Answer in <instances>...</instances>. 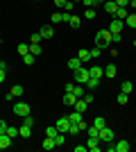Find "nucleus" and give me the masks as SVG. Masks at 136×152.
Instances as JSON below:
<instances>
[{
  "instance_id": "19",
  "label": "nucleus",
  "mask_w": 136,
  "mask_h": 152,
  "mask_svg": "<svg viewBox=\"0 0 136 152\" xmlns=\"http://www.w3.org/2000/svg\"><path fill=\"white\" fill-rule=\"evenodd\" d=\"M73 109L84 114V111H86V100H84V98H77V102H75V107H73Z\"/></svg>"
},
{
  "instance_id": "4",
  "label": "nucleus",
  "mask_w": 136,
  "mask_h": 152,
  "mask_svg": "<svg viewBox=\"0 0 136 152\" xmlns=\"http://www.w3.org/2000/svg\"><path fill=\"white\" fill-rule=\"evenodd\" d=\"M64 20L73 27V30H79V25H82V18L75 16V14H68V12H64Z\"/></svg>"
},
{
  "instance_id": "24",
  "label": "nucleus",
  "mask_w": 136,
  "mask_h": 152,
  "mask_svg": "<svg viewBox=\"0 0 136 152\" xmlns=\"http://www.w3.org/2000/svg\"><path fill=\"white\" fill-rule=\"evenodd\" d=\"M125 23H127V27H132V30H136V12L129 14L127 18H125Z\"/></svg>"
},
{
  "instance_id": "28",
  "label": "nucleus",
  "mask_w": 136,
  "mask_h": 152,
  "mask_svg": "<svg viewBox=\"0 0 136 152\" xmlns=\"http://www.w3.org/2000/svg\"><path fill=\"white\" fill-rule=\"evenodd\" d=\"M127 102H129V93H123V91H120V93H118V104H127Z\"/></svg>"
},
{
  "instance_id": "34",
  "label": "nucleus",
  "mask_w": 136,
  "mask_h": 152,
  "mask_svg": "<svg viewBox=\"0 0 136 152\" xmlns=\"http://www.w3.org/2000/svg\"><path fill=\"white\" fill-rule=\"evenodd\" d=\"M23 61H25L27 66H32V64H34V55H32V52H27V55H23Z\"/></svg>"
},
{
  "instance_id": "50",
  "label": "nucleus",
  "mask_w": 136,
  "mask_h": 152,
  "mask_svg": "<svg viewBox=\"0 0 136 152\" xmlns=\"http://www.w3.org/2000/svg\"><path fill=\"white\" fill-rule=\"evenodd\" d=\"M129 7H132V9L136 12V0H129Z\"/></svg>"
},
{
  "instance_id": "18",
  "label": "nucleus",
  "mask_w": 136,
  "mask_h": 152,
  "mask_svg": "<svg viewBox=\"0 0 136 152\" xmlns=\"http://www.w3.org/2000/svg\"><path fill=\"white\" fill-rule=\"evenodd\" d=\"M5 134L9 136V139H16V136H20V129H18V127H9V125H7Z\"/></svg>"
},
{
  "instance_id": "27",
  "label": "nucleus",
  "mask_w": 136,
  "mask_h": 152,
  "mask_svg": "<svg viewBox=\"0 0 136 152\" xmlns=\"http://www.w3.org/2000/svg\"><path fill=\"white\" fill-rule=\"evenodd\" d=\"M77 57L82 59V61H89V59H91V50H86V48H82V50L77 52Z\"/></svg>"
},
{
  "instance_id": "2",
  "label": "nucleus",
  "mask_w": 136,
  "mask_h": 152,
  "mask_svg": "<svg viewBox=\"0 0 136 152\" xmlns=\"http://www.w3.org/2000/svg\"><path fill=\"white\" fill-rule=\"evenodd\" d=\"M97 139H100V143H113V129H111V127H100V134H97Z\"/></svg>"
},
{
  "instance_id": "45",
  "label": "nucleus",
  "mask_w": 136,
  "mask_h": 152,
  "mask_svg": "<svg viewBox=\"0 0 136 152\" xmlns=\"http://www.w3.org/2000/svg\"><path fill=\"white\" fill-rule=\"evenodd\" d=\"M118 7H129V0H116Z\"/></svg>"
},
{
  "instance_id": "49",
  "label": "nucleus",
  "mask_w": 136,
  "mask_h": 152,
  "mask_svg": "<svg viewBox=\"0 0 136 152\" xmlns=\"http://www.w3.org/2000/svg\"><path fill=\"white\" fill-rule=\"evenodd\" d=\"M5 75H7V70H2V68H0V84L5 82Z\"/></svg>"
},
{
  "instance_id": "22",
  "label": "nucleus",
  "mask_w": 136,
  "mask_h": 152,
  "mask_svg": "<svg viewBox=\"0 0 136 152\" xmlns=\"http://www.w3.org/2000/svg\"><path fill=\"white\" fill-rule=\"evenodd\" d=\"M84 86L93 91V89H97V86H100V80H97V77H89V82H86Z\"/></svg>"
},
{
  "instance_id": "10",
  "label": "nucleus",
  "mask_w": 136,
  "mask_h": 152,
  "mask_svg": "<svg viewBox=\"0 0 136 152\" xmlns=\"http://www.w3.org/2000/svg\"><path fill=\"white\" fill-rule=\"evenodd\" d=\"M104 12L113 16V14L118 12V5H116V0H107V2H104Z\"/></svg>"
},
{
  "instance_id": "7",
  "label": "nucleus",
  "mask_w": 136,
  "mask_h": 152,
  "mask_svg": "<svg viewBox=\"0 0 136 152\" xmlns=\"http://www.w3.org/2000/svg\"><path fill=\"white\" fill-rule=\"evenodd\" d=\"M55 127H57L59 132L68 134V127H71V118H68V116H61V118L57 121V125H55Z\"/></svg>"
},
{
  "instance_id": "25",
  "label": "nucleus",
  "mask_w": 136,
  "mask_h": 152,
  "mask_svg": "<svg viewBox=\"0 0 136 152\" xmlns=\"http://www.w3.org/2000/svg\"><path fill=\"white\" fill-rule=\"evenodd\" d=\"M120 91H123V93H132V91H134V84H132L129 80H125L123 86H120Z\"/></svg>"
},
{
  "instance_id": "30",
  "label": "nucleus",
  "mask_w": 136,
  "mask_h": 152,
  "mask_svg": "<svg viewBox=\"0 0 136 152\" xmlns=\"http://www.w3.org/2000/svg\"><path fill=\"white\" fill-rule=\"evenodd\" d=\"M73 93L77 95V98H82V95L86 93V91H84V84H75V91H73Z\"/></svg>"
},
{
  "instance_id": "17",
  "label": "nucleus",
  "mask_w": 136,
  "mask_h": 152,
  "mask_svg": "<svg viewBox=\"0 0 136 152\" xmlns=\"http://www.w3.org/2000/svg\"><path fill=\"white\" fill-rule=\"evenodd\" d=\"M129 16V12H127V7H118V12L113 14V18H120V20H125Z\"/></svg>"
},
{
  "instance_id": "46",
  "label": "nucleus",
  "mask_w": 136,
  "mask_h": 152,
  "mask_svg": "<svg viewBox=\"0 0 136 152\" xmlns=\"http://www.w3.org/2000/svg\"><path fill=\"white\" fill-rule=\"evenodd\" d=\"M75 152H86V143H82V145H75Z\"/></svg>"
},
{
  "instance_id": "12",
  "label": "nucleus",
  "mask_w": 136,
  "mask_h": 152,
  "mask_svg": "<svg viewBox=\"0 0 136 152\" xmlns=\"http://www.w3.org/2000/svg\"><path fill=\"white\" fill-rule=\"evenodd\" d=\"M39 34H41L43 39H52V37H55V30H52L50 25H43V27L39 30Z\"/></svg>"
},
{
  "instance_id": "48",
  "label": "nucleus",
  "mask_w": 136,
  "mask_h": 152,
  "mask_svg": "<svg viewBox=\"0 0 136 152\" xmlns=\"http://www.w3.org/2000/svg\"><path fill=\"white\" fill-rule=\"evenodd\" d=\"M5 129H7V123H5V121H0V134H5Z\"/></svg>"
},
{
  "instance_id": "8",
  "label": "nucleus",
  "mask_w": 136,
  "mask_h": 152,
  "mask_svg": "<svg viewBox=\"0 0 136 152\" xmlns=\"http://www.w3.org/2000/svg\"><path fill=\"white\" fill-rule=\"evenodd\" d=\"M86 148H89L91 152H100V150H102V143H100V139H93V136H89V141H86Z\"/></svg>"
},
{
  "instance_id": "33",
  "label": "nucleus",
  "mask_w": 136,
  "mask_h": 152,
  "mask_svg": "<svg viewBox=\"0 0 136 152\" xmlns=\"http://www.w3.org/2000/svg\"><path fill=\"white\" fill-rule=\"evenodd\" d=\"M57 134H59V129H57V127H48V129H45V136H50V139H55Z\"/></svg>"
},
{
  "instance_id": "1",
  "label": "nucleus",
  "mask_w": 136,
  "mask_h": 152,
  "mask_svg": "<svg viewBox=\"0 0 136 152\" xmlns=\"http://www.w3.org/2000/svg\"><path fill=\"white\" fill-rule=\"evenodd\" d=\"M111 39H113V34H111L109 30H100L95 34V48H100V50H107L111 45Z\"/></svg>"
},
{
  "instance_id": "42",
  "label": "nucleus",
  "mask_w": 136,
  "mask_h": 152,
  "mask_svg": "<svg viewBox=\"0 0 136 152\" xmlns=\"http://www.w3.org/2000/svg\"><path fill=\"white\" fill-rule=\"evenodd\" d=\"M73 91H75V82H68L66 84V93H73Z\"/></svg>"
},
{
  "instance_id": "15",
  "label": "nucleus",
  "mask_w": 136,
  "mask_h": 152,
  "mask_svg": "<svg viewBox=\"0 0 136 152\" xmlns=\"http://www.w3.org/2000/svg\"><path fill=\"white\" fill-rule=\"evenodd\" d=\"M129 148H132V145H129V141H125V139L116 143V152H129Z\"/></svg>"
},
{
  "instance_id": "9",
  "label": "nucleus",
  "mask_w": 136,
  "mask_h": 152,
  "mask_svg": "<svg viewBox=\"0 0 136 152\" xmlns=\"http://www.w3.org/2000/svg\"><path fill=\"white\" fill-rule=\"evenodd\" d=\"M82 64H84V61H82L79 57H71V59H68V70H73V73H75V70L82 68Z\"/></svg>"
},
{
  "instance_id": "41",
  "label": "nucleus",
  "mask_w": 136,
  "mask_h": 152,
  "mask_svg": "<svg viewBox=\"0 0 136 152\" xmlns=\"http://www.w3.org/2000/svg\"><path fill=\"white\" fill-rule=\"evenodd\" d=\"M66 2H68V0H55V5H57L59 9H64V12H66Z\"/></svg>"
},
{
  "instance_id": "3",
  "label": "nucleus",
  "mask_w": 136,
  "mask_h": 152,
  "mask_svg": "<svg viewBox=\"0 0 136 152\" xmlns=\"http://www.w3.org/2000/svg\"><path fill=\"white\" fill-rule=\"evenodd\" d=\"M89 77H91V73H89L86 66H82L79 70H75V84H86V82H89Z\"/></svg>"
},
{
  "instance_id": "39",
  "label": "nucleus",
  "mask_w": 136,
  "mask_h": 152,
  "mask_svg": "<svg viewBox=\"0 0 136 152\" xmlns=\"http://www.w3.org/2000/svg\"><path fill=\"white\" fill-rule=\"evenodd\" d=\"M23 125H30V127H34V121H32V116L27 114V116H23Z\"/></svg>"
},
{
  "instance_id": "35",
  "label": "nucleus",
  "mask_w": 136,
  "mask_h": 152,
  "mask_svg": "<svg viewBox=\"0 0 136 152\" xmlns=\"http://www.w3.org/2000/svg\"><path fill=\"white\" fill-rule=\"evenodd\" d=\"M30 52V45L27 43H18V55H27Z\"/></svg>"
},
{
  "instance_id": "32",
  "label": "nucleus",
  "mask_w": 136,
  "mask_h": 152,
  "mask_svg": "<svg viewBox=\"0 0 136 152\" xmlns=\"http://www.w3.org/2000/svg\"><path fill=\"white\" fill-rule=\"evenodd\" d=\"M55 143H57V145H64V143H66V134H64V132H59L57 136H55Z\"/></svg>"
},
{
  "instance_id": "13",
  "label": "nucleus",
  "mask_w": 136,
  "mask_h": 152,
  "mask_svg": "<svg viewBox=\"0 0 136 152\" xmlns=\"http://www.w3.org/2000/svg\"><path fill=\"white\" fill-rule=\"evenodd\" d=\"M12 143H14V139H9L7 134H0V150H7Z\"/></svg>"
},
{
  "instance_id": "51",
  "label": "nucleus",
  "mask_w": 136,
  "mask_h": 152,
  "mask_svg": "<svg viewBox=\"0 0 136 152\" xmlns=\"http://www.w3.org/2000/svg\"><path fill=\"white\" fill-rule=\"evenodd\" d=\"M95 2H100V5H104V2H107V0H95Z\"/></svg>"
},
{
  "instance_id": "20",
  "label": "nucleus",
  "mask_w": 136,
  "mask_h": 152,
  "mask_svg": "<svg viewBox=\"0 0 136 152\" xmlns=\"http://www.w3.org/2000/svg\"><path fill=\"white\" fill-rule=\"evenodd\" d=\"M9 91H12V95H14V98H20V95L25 93V89H23L20 84H14V86H12V89H9Z\"/></svg>"
},
{
  "instance_id": "5",
  "label": "nucleus",
  "mask_w": 136,
  "mask_h": 152,
  "mask_svg": "<svg viewBox=\"0 0 136 152\" xmlns=\"http://www.w3.org/2000/svg\"><path fill=\"white\" fill-rule=\"evenodd\" d=\"M14 114L20 116V118L27 116V114H30V104H27V102H16V104H14Z\"/></svg>"
},
{
  "instance_id": "29",
  "label": "nucleus",
  "mask_w": 136,
  "mask_h": 152,
  "mask_svg": "<svg viewBox=\"0 0 136 152\" xmlns=\"http://www.w3.org/2000/svg\"><path fill=\"white\" fill-rule=\"evenodd\" d=\"M30 52H32V55H41V52H43L41 43H30Z\"/></svg>"
},
{
  "instance_id": "47",
  "label": "nucleus",
  "mask_w": 136,
  "mask_h": 152,
  "mask_svg": "<svg viewBox=\"0 0 136 152\" xmlns=\"http://www.w3.org/2000/svg\"><path fill=\"white\" fill-rule=\"evenodd\" d=\"M82 2H84V7H93V5H97L95 0H82Z\"/></svg>"
},
{
  "instance_id": "37",
  "label": "nucleus",
  "mask_w": 136,
  "mask_h": 152,
  "mask_svg": "<svg viewBox=\"0 0 136 152\" xmlns=\"http://www.w3.org/2000/svg\"><path fill=\"white\" fill-rule=\"evenodd\" d=\"M93 125H95V127H104L107 123H104V118H102V116H95V121H93Z\"/></svg>"
},
{
  "instance_id": "23",
  "label": "nucleus",
  "mask_w": 136,
  "mask_h": 152,
  "mask_svg": "<svg viewBox=\"0 0 136 152\" xmlns=\"http://www.w3.org/2000/svg\"><path fill=\"white\" fill-rule=\"evenodd\" d=\"M43 150H52V148H57V143H55V139H50V136H45V141H43Z\"/></svg>"
},
{
  "instance_id": "14",
  "label": "nucleus",
  "mask_w": 136,
  "mask_h": 152,
  "mask_svg": "<svg viewBox=\"0 0 136 152\" xmlns=\"http://www.w3.org/2000/svg\"><path fill=\"white\" fill-rule=\"evenodd\" d=\"M75 102H77V95L75 93H66L64 95V104L66 107H75Z\"/></svg>"
},
{
  "instance_id": "36",
  "label": "nucleus",
  "mask_w": 136,
  "mask_h": 152,
  "mask_svg": "<svg viewBox=\"0 0 136 152\" xmlns=\"http://www.w3.org/2000/svg\"><path fill=\"white\" fill-rule=\"evenodd\" d=\"M84 18H95V9H93V7H86V14H84Z\"/></svg>"
},
{
  "instance_id": "31",
  "label": "nucleus",
  "mask_w": 136,
  "mask_h": 152,
  "mask_svg": "<svg viewBox=\"0 0 136 152\" xmlns=\"http://www.w3.org/2000/svg\"><path fill=\"white\" fill-rule=\"evenodd\" d=\"M50 20H52V23H61V20H64V14H61V12H55L50 16Z\"/></svg>"
},
{
  "instance_id": "16",
  "label": "nucleus",
  "mask_w": 136,
  "mask_h": 152,
  "mask_svg": "<svg viewBox=\"0 0 136 152\" xmlns=\"http://www.w3.org/2000/svg\"><path fill=\"white\" fill-rule=\"evenodd\" d=\"M89 73H91V77H97V80H100V77L104 75V68H100V66H91Z\"/></svg>"
},
{
  "instance_id": "38",
  "label": "nucleus",
  "mask_w": 136,
  "mask_h": 152,
  "mask_svg": "<svg viewBox=\"0 0 136 152\" xmlns=\"http://www.w3.org/2000/svg\"><path fill=\"white\" fill-rule=\"evenodd\" d=\"M41 39H43V37L36 32V34H32V37H30V43H41Z\"/></svg>"
},
{
  "instance_id": "6",
  "label": "nucleus",
  "mask_w": 136,
  "mask_h": 152,
  "mask_svg": "<svg viewBox=\"0 0 136 152\" xmlns=\"http://www.w3.org/2000/svg\"><path fill=\"white\" fill-rule=\"evenodd\" d=\"M123 23L125 20H120V18H113L109 23V27H107V30L111 32V34H123Z\"/></svg>"
},
{
  "instance_id": "11",
  "label": "nucleus",
  "mask_w": 136,
  "mask_h": 152,
  "mask_svg": "<svg viewBox=\"0 0 136 152\" xmlns=\"http://www.w3.org/2000/svg\"><path fill=\"white\" fill-rule=\"evenodd\" d=\"M116 75H118V73H116V66H113V64H107V66H104V77L113 80Z\"/></svg>"
},
{
  "instance_id": "21",
  "label": "nucleus",
  "mask_w": 136,
  "mask_h": 152,
  "mask_svg": "<svg viewBox=\"0 0 136 152\" xmlns=\"http://www.w3.org/2000/svg\"><path fill=\"white\" fill-rule=\"evenodd\" d=\"M18 129H20V136H23V139H30V136H32V127L30 125H20Z\"/></svg>"
},
{
  "instance_id": "43",
  "label": "nucleus",
  "mask_w": 136,
  "mask_h": 152,
  "mask_svg": "<svg viewBox=\"0 0 136 152\" xmlns=\"http://www.w3.org/2000/svg\"><path fill=\"white\" fill-rule=\"evenodd\" d=\"M82 98H84V100H86V104H91V102H93V93H84V95H82Z\"/></svg>"
},
{
  "instance_id": "26",
  "label": "nucleus",
  "mask_w": 136,
  "mask_h": 152,
  "mask_svg": "<svg viewBox=\"0 0 136 152\" xmlns=\"http://www.w3.org/2000/svg\"><path fill=\"white\" fill-rule=\"evenodd\" d=\"M82 116H84L82 111H71V114H68V118H71V123H79V121H82Z\"/></svg>"
},
{
  "instance_id": "40",
  "label": "nucleus",
  "mask_w": 136,
  "mask_h": 152,
  "mask_svg": "<svg viewBox=\"0 0 136 152\" xmlns=\"http://www.w3.org/2000/svg\"><path fill=\"white\" fill-rule=\"evenodd\" d=\"M100 55H102V50H100V48H93V50H91V59L100 57Z\"/></svg>"
},
{
  "instance_id": "44",
  "label": "nucleus",
  "mask_w": 136,
  "mask_h": 152,
  "mask_svg": "<svg viewBox=\"0 0 136 152\" xmlns=\"http://www.w3.org/2000/svg\"><path fill=\"white\" fill-rule=\"evenodd\" d=\"M123 41V34H113V39H111V43H120Z\"/></svg>"
}]
</instances>
